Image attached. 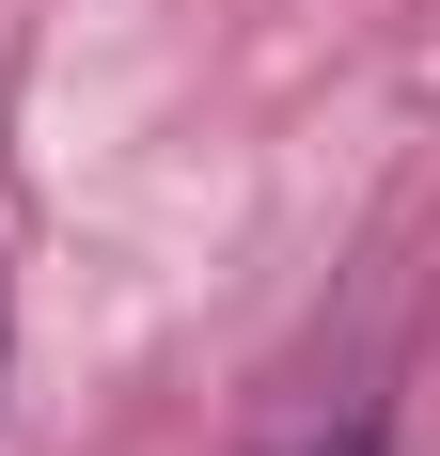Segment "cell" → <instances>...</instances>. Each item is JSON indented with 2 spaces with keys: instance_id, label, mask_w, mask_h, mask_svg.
I'll return each mask as SVG.
<instances>
[{
  "instance_id": "cell-1",
  "label": "cell",
  "mask_w": 440,
  "mask_h": 456,
  "mask_svg": "<svg viewBox=\"0 0 440 456\" xmlns=\"http://www.w3.org/2000/svg\"><path fill=\"white\" fill-rule=\"evenodd\" d=\"M236 456H394V346H378V330H346V346L283 362Z\"/></svg>"
}]
</instances>
